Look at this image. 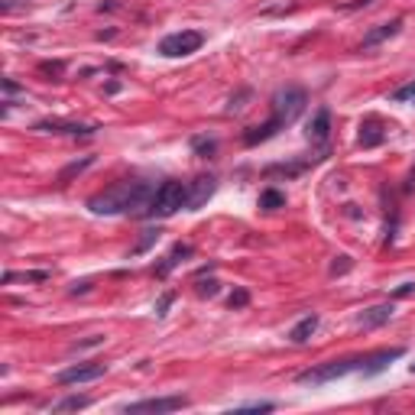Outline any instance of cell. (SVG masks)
<instances>
[{"label":"cell","mask_w":415,"mask_h":415,"mask_svg":"<svg viewBox=\"0 0 415 415\" xmlns=\"http://www.w3.org/2000/svg\"><path fill=\"white\" fill-rule=\"evenodd\" d=\"M337 260H341V263H335V266H331V273H335V276H337V273H347L350 270V256H337Z\"/></svg>","instance_id":"cell-29"},{"label":"cell","mask_w":415,"mask_h":415,"mask_svg":"<svg viewBox=\"0 0 415 415\" xmlns=\"http://www.w3.org/2000/svg\"><path fill=\"white\" fill-rule=\"evenodd\" d=\"M36 130L39 133H56V137H91L98 127L75 124V120H39Z\"/></svg>","instance_id":"cell-9"},{"label":"cell","mask_w":415,"mask_h":415,"mask_svg":"<svg viewBox=\"0 0 415 415\" xmlns=\"http://www.w3.org/2000/svg\"><path fill=\"white\" fill-rule=\"evenodd\" d=\"M305 104H308L305 88H299V85L279 88L276 95H273V101H270L273 117H270V120H266L263 127H250V130L243 133V143H247V146H256V143H263V140L276 137L279 130H285L289 124H295V120H299L302 110H305Z\"/></svg>","instance_id":"cell-1"},{"label":"cell","mask_w":415,"mask_h":415,"mask_svg":"<svg viewBox=\"0 0 415 415\" xmlns=\"http://www.w3.org/2000/svg\"><path fill=\"white\" fill-rule=\"evenodd\" d=\"M182 208H189V185L169 179V182H162L159 189L153 191L149 208H146L143 218H172V214L182 211Z\"/></svg>","instance_id":"cell-3"},{"label":"cell","mask_w":415,"mask_h":415,"mask_svg":"<svg viewBox=\"0 0 415 415\" xmlns=\"http://www.w3.org/2000/svg\"><path fill=\"white\" fill-rule=\"evenodd\" d=\"M315 331H318V315H305V318H302L299 325L289 331V341L292 344H305L308 337L315 335Z\"/></svg>","instance_id":"cell-15"},{"label":"cell","mask_w":415,"mask_h":415,"mask_svg":"<svg viewBox=\"0 0 415 415\" xmlns=\"http://www.w3.org/2000/svg\"><path fill=\"white\" fill-rule=\"evenodd\" d=\"M23 4H29V0H4V14H10V10L23 7Z\"/></svg>","instance_id":"cell-32"},{"label":"cell","mask_w":415,"mask_h":415,"mask_svg":"<svg viewBox=\"0 0 415 415\" xmlns=\"http://www.w3.org/2000/svg\"><path fill=\"white\" fill-rule=\"evenodd\" d=\"M396 315V308H393V302H383V305H373V308H367L364 315L357 318V328L360 331H377V328H383L389 318Z\"/></svg>","instance_id":"cell-10"},{"label":"cell","mask_w":415,"mask_h":415,"mask_svg":"<svg viewBox=\"0 0 415 415\" xmlns=\"http://www.w3.org/2000/svg\"><path fill=\"white\" fill-rule=\"evenodd\" d=\"M191 149H195L198 156H204V159H208V156L218 149V143H214V140H208V137H195V140H191Z\"/></svg>","instance_id":"cell-22"},{"label":"cell","mask_w":415,"mask_h":415,"mask_svg":"<svg viewBox=\"0 0 415 415\" xmlns=\"http://www.w3.org/2000/svg\"><path fill=\"white\" fill-rule=\"evenodd\" d=\"M399 29H402V20H389V23H379V26H373L370 33L364 36V49H373V46H379V43H387V39H393Z\"/></svg>","instance_id":"cell-12"},{"label":"cell","mask_w":415,"mask_h":415,"mask_svg":"<svg viewBox=\"0 0 415 415\" xmlns=\"http://www.w3.org/2000/svg\"><path fill=\"white\" fill-rule=\"evenodd\" d=\"M412 373H415V364H412Z\"/></svg>","instance_id":"cell-34"},{"label":"cell","mask_w":415,"mask_h":415,"mask_svg":"<svg viewBox=\"0 0 415 415\" xmlns=\"http://www.w3.org/2000/svg\"><path fill=\"white\" fill-rule=\"evenodd\" d=\"M4 91H7V98H14V95H20V85H16V81H4Z\"/></svg>","instance_id":"cell-31"},{"label":"cell","mask_w":415,"mask_h":415,"mask_svg":"<svg viewBox=\"0 0 415 415\" xmlns=\"http://www.w3.org/2000/svg\"><path fill=\"white\" fill-rule=\"evenodd\" d=\"M218 292H221L218 279H201V283H198V295H201V299H214Z\"/></svg>","instance_id":"cell-23"},{"label":"cell","mask_w":415,"mask_h":415,"mask_svg":"<svg viewBox=\"0 0 415 415\" xmlns=\"http://www.w3.org/2000/svg\"><path fill=\"white\" fill-rule=\"evenodd\" d=\"M260 208H263V211H279V208H285V195L279 189L260 191Z\"/></svg>","instance_id":"cell-19"},{"label":"cell","mask_w":415,"mask_h":415,"mask_svg":"<svg viewBox=\"0 0 415 415\" xmlns=\"http://www.w3.org/2000/svg\"><path fill=\"white\" fill-rule=\"evenodd\" d=\"M402 354H406V350H402V347L373 350V354H367V357H364V367H360V373H364V377H377V373L389 370V364H393V360H399Z\"/></svg>","instance_id":"cell-8"},{"label":"cell","mask_w":415,"mask_h":415,"mask_svg":"<svg viewBox=\"0 0 415 415\" xmlns=\"http://www.w3.org/2000/svg\"><path fill=\"white\" fill-rule=\"evenodd\" d=\"M153 243H159V231H143V237H140V241L133 243L130 253H133V256H140V253H146V250L153 247Z\"/></svg>","instance_id":"cell-21"},{"label":"cell","mask_w":415,"mask_h":415,"mask_svg":"<svg viewBox=\"0 0 415 415\" xmlns=\"http://www.w3.org/2000/svg\"><path fill=\"white\" fill-rule=\"evenodd\" d=\"M104 373H107V367H104V364H75V367H68V370L58 373V383H62V387L95 383V379H101Z\"/></svg>","instance_id":"cell-7"},{"label":"cell","mask_w":415,"mask_h":415,"mask_svg":"<svg viewBox=\"0 0 415 415\" xmlns=\"http://www.w3.org/2000/svg\"><path fill=\"white\" fill-rule=\"evenodd\" d=\"M201 46H204V33H198V29H182V33H169L159 43V52L166 58H182V56L198 52Z\"/></svg>","instance_id":"cell-5"},{"label":"cell","mask_w":415,"mask_h":415,"mask_svg":"<svg viewBox=\"0 0 415 415\" xmlns=\"http://www.w3.org/2000/svg\"><path fill=\"white\" fill-rule=\"evenodd\" d=\"M169 302H172V295H162V299H159V305H156V315H166Z\"/></svg>","instance_id":"cell-33"},{"label":"cell","mask_w":415,"mask_h":415,"mask_svg":"<svg viewBox=\"0 0 415 415\" xmlns=\"http://www.w3.org/2000/svg\"><path fill=\"white\" fill-rule=\"evenodd\" d=\"M412 292H415V283H402L399 289L393 292V299H406V295H412Z\"/></svg>","instance_id":"cell-28"},{"label":"cell","mask_w":415,"mask_h":415,"mask_svg":"<svg viewBox=\"0 0 415 415\" xmlns=\"http://www.w3.org/2000/svg\"><path fill=\"white\" fill-rule=\"evenodd\" d=\"M153 191L156 189L149 182H117L110 189L98 191L88 201V208L95 214H146Z\"/></svg>","instance_id":"cell-2"},{"label":"cell","mask_w":415,"mask_h":415,"mask_svg":"<svg viewBox=\"0 0 415 415\" xmlns=\"http://www.w3.org/2000/svg\"><path fill=\"white\" fill-rule=\"evenodd\" d=\"M214 189H218V179H214V175H201V179H195L191 189H189V211H198V208L214 195Z\"/></svg>","instance_id":"cell-11"},{"label":"cell","mask_w":415,"mask_h":415,"mask_svg":"<svg viewBox=\"0 0 415 415\" xmlns=\"http://www.w3.org/2000/svg\"><path fill=\"white\" fill-rule=\"evenodd\" d=\"M49 273L46 270H36V273H4V285L10 283H46Z\"/></svg>","instance_id":"cell-20"},{"label":"cell","mask_w":415,"mask_h":415,"mask_svg":"<svg viewBox=\"0 0 415 415\" xmlns=\"http://www.w3.org/2000/svg\"><path fill=\"white\" fill-rule=\"evenodd\" d=\"M393 101H409V104H415V78L409 81L406 88H399V91H396Z\"/></svg>","instance_id":"cell-26"},{"label":"cell","mask_w":415,"mask_h":415,"mask_svg":"<svg viewBox=\"0 0 415 415\" xmlns=\"http://www.w3.org/2000/svg\"><path fill=\"white\" fill-rule=\"evenodd\" d=\"M189 406V396H159V399H143V402H130L124 406L127 415H162V412H179V409Z\"/></svg>","instance_id":"cell-6"},{"label":"cell","mask_w":415,"mask_h":415,"mask_svg":"<svg viewBox=\"0 0 415 415\" xmlns=\"http://www.w3.org/2000/svg\"><path fill=\"white\" fill-rule=\"evenodd\" d=\"M364 367V357H344V360H328V364H318L312 370H302L295 377V383L302 387H325V383H335V379H344L347 373H360Z\"/></svg>","instance_id":"cell-4"},{"label":"cell","mask_w":415,"mask_h":415,"mask_svg":"<svg viewBox=\"0 0 415 415\" xmlns=\"http://www.w3.org/2000/svg\"><path fill=\"white\" fill-rule=\"evenodd\" d=\"M273 402H247V406H237L233 412H273Z\"/></svg>","instance_id":"cell-25"},{"label":"cell","mask_w":415,"mask_h":415,"mask_svg":"<svg viewBox=\"0 0 415 415\" xmlns=\"http://www.w3.org/2000/svg\"><path fill=\"white\" fill-rule=\"evenodd\" d=\"M185 256H191V247H189V243H175L172 253L166 256V263H162V266H159L156 273H159V276H166V273H169V270H175V266H179V263L185 260Z\"/></svg>","instance_id":"cell-17"},{"label":"cell","mask_w":415,"mask_h":415,"mask_svg":"<svg viewBox=\"0 0 415 415\" xmlns=\"http://www.w3.org/2000/svg\"><path fill=\"white\" fill-rule=\"evenodd\" d=\"M227 305H231V308H243V305H250V292H247V289H237V292L231 295V299H227Z\"/></svg>","instance_id":"cell-27"},{"label":"cell","mask_w":415,"mask_h":415,"mask_svg":"<svg viewBox=\"0 0 415 415\" xmlns=\"http://www.w3.org/2000/svg\"><path fill=\"white\" fill-rule=\"evenodd\" d=\"M91 399L88 396H65V399H58L49 406V412H78V409H88Z\"/></svg>","instance_id":"cell-18"},{"label":"cell","mask_w":415,"mask_h":415,"mask_svg":"<svg viewBox=\"0 0 415 415\" xmlns=\"http://www.w3.org/2000/svg\"><path fill=\"white\" fill-rule=\"evenodd\" d=\"M383 140H387L383 124H379L377 117H367L364 124H360V146H364V149H373V146H379Z\"/></svg>","instance_id":"cell-13"},{"label":"cell","mask_w":415,"mask_h":415,"mask_svg":"<svg viewBox=\"0 0 415 415\" xmlns=\"http://www.w3.org/2000/svg\"><path fill=\"white\" fill-rule=\"evenodd\" d=\"M39 72H43V75H56V81H58L62 75H65V62H43V65H39Z\"/></svg>","instance_id":"cell-24"},{"label":"cell","mask_w":415,"mask_h":415,"mask_svg":"<svg viewBox=\"0 0 415 415\" xmlns=\"http://www.w3.org/2000/svg\"><path fill=\"white\" fill-rule=\"evenodd\" d=\"M243 98H250V91H241V95H237V98H231V104H227V110H241L243 107Z\"/></svg>","instance_id":"cell-30"},{"label":"cell","mask_w":415,"mask_h":415,"mask_svg":"<svg viewBox=\"0 0 415 415\" xmlns=\"http://www.w3.org/2000/svg\"><path fill=\"white\" fill-rule=\"evenodd\" d=\"M328 133H331V110L321 107L318 114L312 117V124H308V140H312V143H325Z\"/></svg>","instance_id":"cell-14"},{"label":"cell","mask_w":415,"mask_h":415,"mask_svg":"<svg viewBox=\"0 0 415 415\" xmlns=\"http://www.w3.org/2000/svg\"><path fill=\"white\" fill-rule=\"evenodd\" d=\"M91 162H95V156H81V159L68 162V166L62 169V172H58V185H68V182H72V179H75V175H81L88 166H91Z\"/></svg>","instance_id":"cell-16"}]
</instances>
